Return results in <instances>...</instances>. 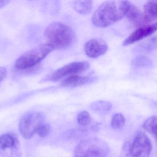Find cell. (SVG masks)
I'll list each match as a JSON object with an SVG mask.
<instances>
[{"label":"cell","instance_id":"6da1fadb","mask_svg":"<svg viewBox=\"0 0 157 157\" xmlns=\"http://www.w3.org/2000/svg\"><path fill=\"white\" fill-rule=\"evenodd\" d=\"M47 43L53 49H61L70 47L74 40L75 36L71 29L60 22L50 24L45 31Z\"/></svg>","mask_w":157,"mask_h":157},{"label":"cell","instance_id":"7a4b0ae2","mask_svg":"<svg viewBox=\"0 0 157 157\" xmlns=\"http://www.w3.org/2000/svg\"><path fill=\"white\" fill-rule=\"evenodd\" d=\"M124 17L120 7V2L108 1L101 4L92 17V24L99 28L113 25Z\"/></svg>","mask_w":157,"mask_h":157},{"label":"cell","instance_id":"3957f363","mask_svg":"<svg viewBox=\"0 0 157 157\" xmlns=\"http://www.w3.org/2000/svg\"><path fill=\"white\" fill-rule=\"evenodd\" d=\"M109 152V144L102 139L88 138L78 143L73 157H107Z\"/></svg>","mask_w":157,"mask_h":157},{"label":"cell","instance_id":"277c9868","mask_svg":"<svg viewBox=\"0 0 157 157\" xmlns=\"http://www.w3.org/2000/svg\"><path fill=\"white\" fill-rule=\"evenodd\" d=\"M53 50V48L48 43L38 45L20 56L16 62L15 67L25 70L34 67Z\"/></svg>","mask_w":157,"mask_h":157},{"label":"cell","instance_id":"5b68a950","mask_svg":"<svg viewBox=\"0 0 157 157\" xmlns=\"http://www.w3.org/2000/svg\"><path fill=\"white\" fill-rule=\"evenodd\" d=\"M45 116L41 112H29L21 118L18 125V129L21 135L25 139H30L40 126L43 124Z\"/></svg>","mask_w":157,"mask_h":157},{"label":"cell","instance_id":"8992f818","mask_svg":"<svg viewBox=\"0 0 157 157\" xmlns=\"http://www.w3.org/2000/svg\"><path fill=\"white\" fill-rule=\"evenodd\" d=\"M20 145L17 136L8 132L0 136V154L5 157H21Z\"/></svg>","mask_w":157,"mask_h":157},{"label":"cell","instance_id":"52a82bcc","mask_svg":"<svg viewBox=\"0 0 157 157\" xmlns=\"http://www.w3.org/2000/svg\"><path fill=\"white\" fill-rule=\"evenodd\" d=\"M152 145L148 136L143 132L137 134L131 145L130 157H149Z\"/></svg>","mask_w":157,"mask_h":157},{"label":"cell","instance_id":"ba28073f","mask_svg":"<svg viewBox=\"0 0 157 157\" xmlns=\"http://www.w3.org/2000/svg\"><path fill=\"white\" fill-rule=\"evenodd\" d=\"M90 67L87 61L70 63L56 70L48 78L49 81L55 82L68 75H74L86 71Z\"/></svg>","mask_w":157,"mask_h":157},{"label":"cell","instance_id":"9c48e42d","mask_svg":"<svg viewBox=\"0 0 157 157\" xmlns=\"http://www.w3.org/2000/svg\"><path fill=\"white\" fill-rule=\"evenodd\" d=\"M120 5L124 17L130 22L139 27L146 24L144 14L136 6L127 1H121Z\"/></svg>","mask_w":157,"mask_h":157},{"label":"cell","instance_id":"30bf717a","mask_svg":"<svg viewBox=\"0 0 157 157\" xmlns=\"http://www.w3.org/2000/svg\"><path fill=\"white\" fill-rule=\"evenodd\" d=\"M157 31V22L140 27L128 36L123 42V46H128L143 39Z\"/></svg>","mask_w":157,"mask_h":157},{"label":"cell","instance_id":"8fae6325","mask_svg":"<svg viewBox=\"0 0 157 157\" xmlns=\"http://www.w3.org/2000/svg\"><path fill=\"white\" fill-rule=\"evenodd\" d=\"M84 49L88 57L98 58L107 52L108 46L103 40L99 39H92L85 43Z\"/></svg>","mask_w":157,"mask_h":157},{"label":"cell","instance_id":"7c38bea8","mask_svg":"<svg viewBox=\"0 0 157 157\" xmlns=\"http://www.w3.org/2000/svg\"><path fill=\"white\" fill-rule=\"evenodd\" d=\"M92 80L93 79L89 77L74 75L63 79L61 83V85L64 87H77L89 84Z\"/></svg>","mask_w":157,"mask_h":157},{"label":"cell","instance_id":"4fadbf2b","mask_svg":"<svg viewBox=\"0 0 157 157\" xmlns=\"http://www.w3.org/2000/svg\"><path fill=\"white\" fill-rule=\"evenodd\" d=\"M144 15L146 24L157 18V1H149L144 5Z\"/></svg>","mask_w":157,"mask_h":157},{"label":"cell","instance_id":"5bb4252c","mask_svg":"<svg viewBox=\"0 0 157 157\" xmlns=\"http://www.w3.org/2000/svg\"><path fill=\"white\" fill-rule=\"evenodd\" d=\"M90 108L96 113L105 114L111 109L112 105L110 102L105 100H98L90 105Z\"/></svg>","mask_w":157,"mask_h":157},{"label":"cell","instance_id":"9a60e30c","mask_svg":"<svg viewBox=\"0 0 157 157\" xmlns=\"http://www.w3.org/2000/svg\"><path fill=\"white\" fill-rule=\"evenodd\" d=\"M92 1H77L74 2L73 5L75 10L81 14H87L91 12Z\"/></svg>","mask_w":157,"mask_h":157},{"label":"cell","instance_id":"2e32d148","mask_svg":"<svg viewBox=\"0 0 157 157\" xmlns=\"http://www.w3.org/2000/svg\"><path fill=\"white\" fill-rule=\"evenodd\" d=\"M143 128L154 135L157 140V116H152L145 121Z\"/></svg>","mask_w":157,"mask_h":157},{"label":"cell","instance_id":"e0dca14e","mask_svg":"<svg viewBox=\"0 0 157 157\" xmlns=\"http://www.w3.org/2000/svg\"><path fill=\"white\" fill-rule=\"evenodd\" d=\"M125 119L121 113H117L113 117L111 122V125L115 130L121 129L125 124Z\"/></svg>","mask_w":157,"mask_h":157},{"label":"cell","instance_id":"ac0fdd59","mask_svg":"<svg viewBox=\"0 0 157 157\" xmlns=\"http://www.w3.org/2000/svg\"><path fill=\"white\" fill-rule=\"evenodd\" d=\"M152 64L151 60L145 56H139L133 61V65L137 68L150 67Z\"/></svg>","mask_w":157,"mask_h":157},{"label":"cell","instance_id":"d6986e66","mask_svg":"<svg viewBox=\"0 0 157 157\" xmlns=\"http://www.w3.org/2000/svg\"><path fill=\"white\" fill-rule=\"evenodd\" d=\"M77 120L79 126L85 127L87 126L91 122V116L88 112L82 111L78 114Z\"/></svg>","mask_w":157,"mask_h":157},{"label":"cell","instance_id":"ffe728a7","mask_svg":"<svg viewBox=\"0 0 157 157\" xmlns=\"http://www.w3.org/2000/svg\"><path fill=\"white\" fill-rule=\"evenodd\" d=\"M51 130V128L49 124L43 123L39 127L36 133L40 137L44 138L49 135Z\"/></svg>","mask_w":157,"mask_h":157},{"label":"cell","instance_id":"44dd1931","mask_svg":"<svg viewBox=\"0 0 157 157\" xmlns=\"http://www.w3.org/2000/svg\"><path fill=\"white\" fill-rule=\"evenodd\" d=\"M130 148L131 145L128 143L124 144L122 148L120 157H129L130 156Z\"/></svg>","mask_w":157,"mask_h":157},{"label":"cell","instance_id":"7402d4cb","mask_svg":"<svg viewBox=\"0 0 157 157\" xmlns=\"http://www.w3.org/2000/svg\"><path fill=\"white\" fill-rule=\"evenodd\" d=\"M6 71L5 69L3 67H0V81L2 80L5 76Z\"/></svg>","mask_w":157,"mask_h":157}]
</instances>
